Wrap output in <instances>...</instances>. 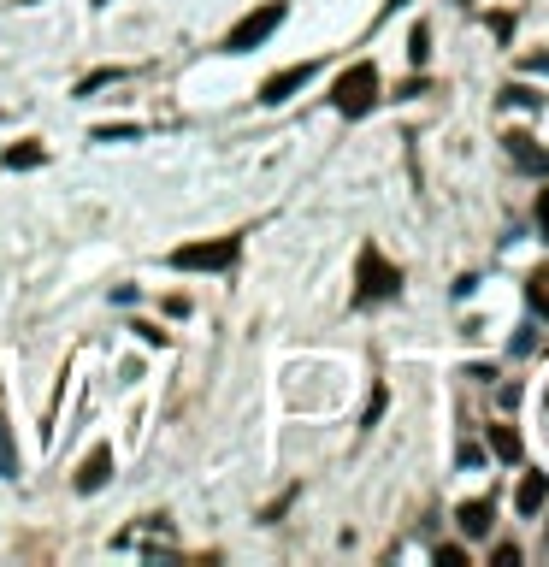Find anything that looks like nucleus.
<instances>
[{
    "label": "nucleus",
    "instance_id": "f257e3e1",
    "mask_svg": "<svg viewBox=\"0 0 549 567\" xmlns=\"http://www.w3.org/2000/svg\"><path fill=\"white\" fill-rule=\"evenodd\" d=\"M372 101H378V65H372V60L349 65V71L331 83V107H337L343 119H361V113H372Z\"/></svg>",
    "mask_w": 549,
    "mask_h": 567
},
{
    "label": "nucleus",
    "instance_id": "f03ea898",
    "mask_svg": "<svg viewBox=\"0 0 549 567\" xmlns=\"http://www.w3.org/2000/svg\"><path fill=\"white\" fill-rule=\"evenodd\" d=\"M243 254V237H213V243H183L172 249V266L178 272H231Z\"/></svg>",
    "mask_w": 549,
    "mask_h": 567
},
{
    "label": "nucleus",
    "instance_id": "7ed1b4c3",
    "mask_svg": "<svg viewBox=\"0 0 549 567\" xmlns=\"http://www.w3.org/2000/svg\"><path fill=\"white\" fill-rule=\"evenodd\" d=\"M284 24V0H266V6H254L248 18H237L231 24V36H225V54H254L272 30Z\"/></svg>",
    "mask_w": 549,
    "mask_h": 567
},
{
    "label": "nucleus",
    "instance_id": "20e7f679",
    "mask_svg": "<svg viewBox=\"0 0 549 567\" xmlns=\"http://www.w3.org/2000/svg\"><path fill=\"white\" fill-rule=\"evenodd\" d=\"M402 290V272L384 260L378 249H361V302H384Z\"/></svg>",
    "mask_w": 549,
    "mask_h": 567
},
{
    "label": "nucleus",
    "instance_id": "39448f33",
    "mask_svg": "<svg viewBox=\"0 0 549 567\" xmlns=\"http://www.w3.org/2000/svg\"><path fill=\"white\" fill-rule=\"evenodd\" d=\"M313 71H319V60H302V65H284V71H272V77L260 83V101H266V107L290 101L296 89H307V83H313Z\"/></svg>",
    "mask_w": 549,
    "mask_h": 567
},
{
    "label": "nucleus",
    "instance_id": "423d86ee",
    "mask_svg": "<svg viewBox=\"0 0 549 567\" xmlns=\"http://www.w3.org/2000/svg\"><path fill=\"white\" fill-rule=\"evenodd\" d=\"M113 467H119V461H113V449H107V443H101V449H89V455H83V467H77V491H83V497H95V491L113 479Z\"/></svg>",
    "mask_w": 549,
    "mask_h": 567
},
{
    "label": "nucleus",
    "instance_id": "0eeeda50",
    "mask_svg": "<svg viewBox=\"0 0 549 567\" xmlns=\"http://www.w3.org/2000/svg\"><path fill=\"white\" fill-rule=\"evenodd\" d=\"M508 160H514L520 172H532V178H549V154L532 142V136H520V130L508 136Z\"/></svg>",
    "mask_w": 549,
    "mask_h": 567
},
{
    "label": "nucleus",
    "instance_id": "6e6552de",
    "mask_svg": "<svg viewBox=\"0 0 549 567\" xmlns=\"http://www.w3.org/2000/svg\"><path fill=\"white\" fill-rule=\"evenodd\" d=\"M514 503H520V514H544L549 508V479L544 473H526L520 491H514Z\"/></svg>",
    "mask_w": 549,
    "mask_h": 567
},
{
    "label": "nucleus",
    "instance_id": "1a4fd4ad",
    "mask_svg": "<svg viewBox=\"0 0 549 567\" xmlns=\"http://www.w3.org/2000/svg\"><path fill=\"white\" fill-rule=\"evenodd\" d=\"M490 514H496V508H490L485 497H479V503H461V508H455V520H461V532H467V538H485V532H490Z\"/></svg>",
    "mask_w": 549,
    "mask_h": 567
},
{
    "label": "nucleus",
    "instance_id": "9d476101",
    "mask_svg": "<svg viewBox=\"0 0 549 567\" xmlns=\"http://www.w3.org/2000/svg\"><path fill=\"white\" fill-rule=\"evenodd\" d=\"M0 479H18V443H12L6 414H0Z\"/></svg>",
    "mask_w": 549,
    "mask_h": 567
},
{
    "label": "nucleus",
    "instance_id": "9b49d317",
    "mask_svg": "<svg viewBox=\"0 0 549 567\" xmlns=\"http://www.w3.org/2000/svg\"><path fill=\"white\" fill-rule=\"evenodd\" d=\"M490 449H496L502 461H520V432H514V426H490Z\"/></svg>",
    "mask_w": 549,
    "mask_h": 567
},
{
    "label": "nucleus",
    "instance_id": "f8f14e48",
    "mask_svg": "<svg viewBox=\"0 0 549 567\" xmlns=\"http://www.w3.org/2000/svg\"><path fill=\"white\" fill-rule=\"evenodd\" d=\"M42 160H48V154H42L36 142H18V148H6V166H12V172H30V166H42Z\"/></svg>",
    "mask_w": 549,
    "mask_h": 567
},
{
    "label": "nucleus",
    "instance_id": "ddd939ff",
    "mask_svg": "<svg viewBox=\"0 0 549 567\" xmlns=\"http://www.w3.org/2000/svg\"><path fill=\"white\" fill-rule=\"evenodd\" d=\"M526 296H532V308H538V319H549V266H538V272H532V284H526Z\"/></svg>",
    "mask_w": 549,
    "mask_h": 567
},
{
    "label": "nucleus",
    "instance_id": "4468645a",
    "mask_svg": "<svg viewBox=\"0 0 549 567\" xmlns=\"http://www.w3.org/2000/svg\"><path fill=\"white\" fill-rule=\"evenodd\" d=\"M119 77H124V65H101V71H89V77L77 83V95H95L101 83H119Z\"/></svg>",
    "mask_w": 549,
    "mask_h": 567
},
{
    "label": "nucleus",
    "instance_id": "2eb2a0df",
    "mask_svg": "<svg viewBox=\"0 0 549 567\" xmlns=\"http://www.w3.org/2000/svg\"><path fill=\"white\" fill-rule=\"evenodd\" d=\"M426 42H431V36H426V24H420V30H414V36H408V60H414V65L426 60Z\"/></svg>",
    "mask_w": 549,
    "mask_h": 567
},
{
    "label": "nucleus",
    "instance_id": "dca6fc26",
    "mask_svg": "<svg viewBox=\"0 0 549 567\" xmlns=\"http://www.w3.org/2000/svg\"><path fill=\"white\" fill-rule=\"evenodd\" d=\"M124 136H136V125H101L95 130V142H124Z\"/></svg>",
    "mask_w": 549,
    "mask_h": 567
},
{
    "label": "nucleus",
    "instance_id": "f3484780",
    "mask_svg": "<svg viewBox=\"0 0 549 567\" xmlns=\"http://www.w3.org/2000/svg\"><path fill=\"white\" fill-rule=\"evenodd\" d=\"M490 562H496V567H520V550H514V544H496V550H490Z\"/></svg>",
    "mask_w": 549,
    "mask_h": 567
},
{
    "label": "nucleus",
    "instance_id": "a211bd4d",
    "mask_svg": "<svg viewBox=\"0 0 549 567\" xmlns=\"http://www.w3.org/2000/svg\"><path fill=\"white\" fill-rule=\"evenodd\" d=\"M538 231H544V237H549V189H544V195H538Z\"/></svg>",
    "mask_w": 549,
    "mask_h": 567
},
{
    "label": "nucleus",
    "instance_id": "6ab92c4d",
    "mask_svg": "<svg viewBox=\"0 0 549 567\" xmlns=\"http://www.w3.org/2000/svg\"><path fill=\"white\" fill-rule=\"evenodd\" d=\"M532 65H538V71H549V54H538V60H532Z\"/></svg>",
    "mask_w": 549,
    "mask_h": 567
},
{
    "label": "nucleus",
    "instance_id": "aec40b11",
    "mask_svg": "<svg viewBox=\"0 0 549 567\" xmlns=\"http://www.w3.org/2000/svg\"><path fill=\"white\" fill-rule=\"evenodd\" d=\"M396 6H408V0H384V12H396Z\"/></svg>",
    "mask_w": 549,
    "mask_h": 567
}]
</instances>
